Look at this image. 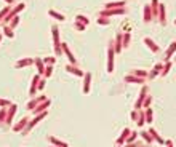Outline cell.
Masks as SVG:
<instances>
[{"label": "cell", "mask_w": 176, "mask_h": 147, "mask_svg": "<svg viewBox=\"0 0 176 147\" xmlns=\"http://www.w3.org/2000/svg\"><path fill=\"white\" fill-rule=\"evenodd\" d=\"M63 51H64V53H66V54H67L69 61H71L72 64H75V58H74V54L71 53V50H69V48H67V45H66V43H63Z\"/></svg>", "instance_id": "1"}, {"label": "cell", "mask_w": 176, "mask_h": 147, "mask_svg": "<svg viewBox=\"0 0 176 147\" xmlns=\"http://www.w3.org/2000/svg\"><path fill=\"white\" fill-rule=\"evenodd\" d=\"M48 15H50V16H53L54 19H58V21H64V16L61 15V13L54 11V10H50V11H48Z\"/></svg>", "instance_id": "2"}, {"label": "cell", "mask_w": 176, "mask_h": 147, "mask_svg": "<svg viewBox=\"0 0 176 147\" xmlns=\"http://www.w3.org/2000/svg\"><path fill=\"white\" fill-rule=\"evenodd\" d=\"M22 8H24V3H19V5H18V7L15 8V10H13V11L10 13V16H8V18H5V19H7V21H8V19H11V16H13V15H16L18 11H21Z\"/></svg>", "instance_id": "3"}, {"label": "cell", "mask_w": 176, "mask_h": 147, "mask_svg": "<svg viewBox=\"0 0 176 147\" xmlns=\"http://www.w3.org/2000/svg\"><path fill=\"white\" fill-rule=\"evenodd\" d=\"M66 71H69V72H72V74H75V75H82V71L78 67H74V66H67L66 67Z\"/></svg>", "instance_id": "4"}, {"label": "cell", "mask_w": 176, "mask_h": 147, "mask_svg": "<svg viewBox=\"0 0 176 147\" xmlns=\"http://www.w3.org/2000/svg\"><path fill=\"white\" fill-rule=\"evenodd\" d=\"M114 51H112V48L109 50V66H107V72H112V61H114Z\"/></svg>", "instance_id": "5"}, {"label": "cell", "mask_w": 176, "mask_h": 147, "mask_svg": "<svg viewBox=\"0 0 176 147\" xmlns=\"http://www.w3.org/2000/svg\"><path fill=\"white\" fill-rule=\"evenodd\" d=\"M34 61H32V59H22V61H19L16 64V67H22V66H29V64H32Z\"/></svg>", "instance_id": "6"}, {"label": "cell", "mask_w": 176, "mask_h": 147, "mask_svg": "<svg viewBox=\"0 0 176 147\" xmlns=\"http://www.w3.org/2000/svg\"><path fill=\"white\" fill-rule=\"evenodd\" d=\"M83 91H85V93L90 91V74H87V75H85V88H83Z\"/></svg>", "instance_id": "7"}, {"label": "cell", "mask_w": 176, "mask_h": 147, "mask_svg": "<svg viewBox=\"0 0 176 147\" xmlns=\"http://www.w3.org/2000/svg\"><path fill=\"white\" fill-rule=\"evenodd\" d=\"M175 50H176V42H173V43L170 45V48L166 50V58H170L171 54H173V51H175Z\"/></svg>", "instance_id": "8"}, {"label": "cell", "mask_w": 176, "mask_h": 147, "mask_svg": "<svg viewBox=\"0 0 176 147\" xmlns=\"http://www.w3.org/2000/svg\"><path fill=\"white\" fill-rule=\"evenodd\" d=\"M144 42H146L147 45H149V48L152 50V51H157V50H159V48H157V45H155L154 42H152V40H151V39H146V40H144Z\"/></svg>", "instance_id": "9"}, {"label": "cell", "mask_w": 176, "mask_h": 147, "mask_svg": "<svg viewBox=\"0 0 176 147\" xmlns=\"http://www.w3.org/2000/svg\"><path fill=\"white\" fill-rule=\"evenodd\" d=\"M125 3L123 2H119V3H107V5H106V8H107V10H112V8H115V7H123Z\"/></svg>", "instance_id": "10"}, {"label": "cell", "mask_w": 176, "mask_h": 147, "mask_svg": "<svg viewBox=\"0 0 176 147\" xmlns=\"http://www.w3.org/2000/svg\"><path fill=\"white\" fill-rule=\"evenodd\" d=\"M50 141L53 142V144H56V146H59V147H67V144H64V142H61V141H58L56 137H50Z\"/></svg>", "instance_id": "11"}, {"label": "cell", "mask_w": 176, "mask_h": 147, "mask_svg": "<svg viewBox=\"0 0 176 147\" xmlns=\"http://www.w3.org/2000/svg\"><path fill=\"white\" fill-rule=\"evenodd\" d=\"M35 64H37V67H39V72H45V69H43V62L40 61V59H35Z\"/></svg>", "instance_id": "12"}, {"label": "cell", "mask_w": 176, "mask_h": 147, "mask_svg": "<svg viewBox=\"0 0 176 147\" xmlns=\"http://www.w3.org/2000/svg\"><path fill=\"white\" fill-rule=\"evenodd\" d=\"M35 83H39V75L34 77V85H32V88H31V94L35 93Z\"/></svg>", "instance_id": "13"}, {"label": "cell", "mask_w": 176, "mask_h": 147, "mask_svg": "<svg viewBox=\"0 0 176 147\" xmlns=\"http://www.w3.org/2000/svg\"><path fill=\"white\" fill-rule=\"evenodd\" d=\"M77 22H82V24L85 26V24H88V19L85 16H77Z\"/></svg>", "instance_id": "14"}, {"label": "cell", "mask_w": 176, "mask_h": 147, "mask_svg": "<svg viewBox=\"0 0 176 147\" xmlns=\"http://www.w3.org/2000/svg\"><path fill=\"white\" fill-rule=\"evenodd\" d=\"M8 11H10V7H5V10H3V11H0V21H2L3 18L7 16V13H8Z\"/></svg>", "instance_id": "15"}, {"label": "cell", "mask_w": 176, "mask_h": 147, "mask_svg": "<svg viewBox=\"0 0 176 147\" xmlns=\"http://www.w3.org/2000/svg\"><path fill=\"white\" fill-rule=\"evenodd\" d=\"M5 35L13 37V29H11V27H5Z\"/></svg>", "instance_id": "16"}, {"label": "cell", "mask_w": 176, "mask_h": 147, "mask_svg": "<svg viewBox=\"0 0 176 147\" xmlns=\"http://www.w3.org/2000/svg\"><path fill=\"white\" fill-rule=\"evenodd\" d=\"M18 22H19V19H18V18L15 16V19H13V21H11V24H10V27H11V29H13V27H15V26H18Z\"/></svg>", "instance_id": "17"}, {"label": "cell", "mask_w": 176, "mask_h": 147, "mask_svg": "<svg viewBox=\"0 0 176 147\" xmlns=\"http://www.w3.org/2000/svg\"><path fill=\"white\" fill-rule=\"evenodd\" d=\"M45 75H47V77L51 75V66H48L47 69H45Z\"/></svg>", "instance_id": "18"}, {"label": "cell", "mask_w": 176, "mask_h": 147, "mask_svg": "<svg viewBox=\"0 0 176 147\" xmlns=\"http://www.w3.org/2000/svg\"><path fill=\"white\" fill-rule=\"evenodd\" d=\"M75 29H78V30H83V29H85V26L80 24V22H75Z\"/></svg>", "instance_id": "19"}, {"label": "cell", "mask_w": 176, "mask_h": 147, "mask_svg": "<svg viewBox=\"0 0 176 147\" xmlns=\"http://www.w3.org/2000/svg\"><path fill=\"white\" fill-rule=\"evenodd\" d=\"M45 61H47V62L50 64V66H51V64H54V61H56V59H54V58H47Z\"/></svg>", "instance_id": "20"}, {"label": "cell", "mask_w": 176, "mask_h": 147, "mask_svg": "<svg viewBox=\"0 0 176 147\" xmlns=\"http://www.w3.org/2000/svg\"><path fill=\"white\" fill-rule=\"evenodd\" d=\"M98 22H99V24H109V19H103V18H101Z\"/></svg>", "instance_id": "21"}, {"label": "cell", "mask_w": 176, "mask_h": 147, "mask_svg": "<svg viewBox=\"0 0 176 147\" xmlns=\"http://www.w3.org/2000/svg\"><path fill=\"white\" fill-rule=\"evenodd\" d=\"M10 102H8V101H3V99H0V105H8Z\"/></svg>", "instance_id": "22"}, {"label": "cell", "mask_w": 176, "mask_h": 147, "mask_svg": "<svg viewBox=\"0 0 176 147\" xmlns=\"http://www.w3.org/2000/svg\"><path fill=\"white\" fill-rule=\"evenodd\" d=\"M117 51H120V35L117 37Z\"/></svg>", "instance_id": "23"}, {"label": "cell", "mask_w": 176, "mask_h": 147, "mask_svg": "<svg viewBox=\"0 0 176 147\" xmlns=\"http://www.w3.org/2000/svg\"><path fill=\"white\" fill-rule=\"evenodd\" d=\"M43 86H45V82H40V83H39V88L42 90V88H43Z\"/></svg>", "instance_id": "24"}, {"label": "cell", "mask_w": 176, "mask_h": 147, "mask_svg": "<svg viewBox=\"0 0 176 147\" xmlns=\"http://www.w3.org/2000/svg\"><path fill=\"white\" fill-rule=\"evenodd\" d=\"M5 2H8V3H11V2H13V0H5Z\"/></svg>", "instance_id": "25"}, {"label": "cell", "mask_w": 176, "mask_h": 147, "mask_svg": "<svg viewBox=\"0 0 176 147\" xmlns=\"http://www.w3.org/2000/svg\"><path fill=\"white\" fill-rule=\"evenodd\" d=\"M0 39H2V34H0Z\"/></svg>", "instance_id": "26"}]
</instances>
